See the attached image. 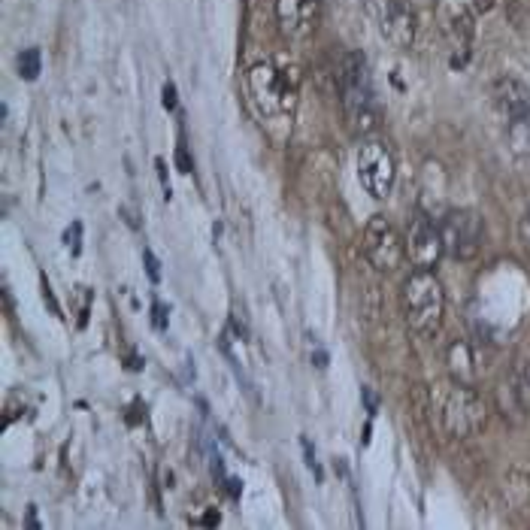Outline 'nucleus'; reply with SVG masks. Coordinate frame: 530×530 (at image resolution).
<instances>
[{"mask_svg": "<svg viewBox=\"0 0 530 530\" xmlns=\"http://www.w3.org/2000/svg\"><path fill=\"white\" fill-rule=\"evenodd\" d=\"M518 373H521L524 385L530 388V346H524V349H521V358H518Z\"/></svg>", "mask_w": 530, "mask_h": 530, "instance_id": "dca6fc26", "label": "nucleus"}, {"mask_svg": "<svg viewBox=\"0 0 530 530\" xmlns=\"http://www.w3.org/2000/svg\"><path fill=\"white\" fill-rule=\"evenodd\" d=\"M152 325H155V331H164L167 328V312H164V306L155 300L152 303Z\"/></svg>", "mask_w": 530, "mask_h": 530, "instance_id": "f3484780", "label": "nucleus"}, {"mask_svg": "<svg viewBox=\"0 0 530 530\" xmlns=\"http://www.w3.org/2000/svg\"><path fill=\"white\" fill-rule=\"evenodd\" d=\"M28 527H34V530L40 527V524H37V515H34V506H31V512H28Z\"/></svg>", "mask_w": 530, "mask_h": 530, "instance_id": "393cba45", "label": "nucleus"}, {"mask_svg": "<svg viewBox=\"0 0 530 530\" xmlns=\"http://www.w3.org/2000/svg\"><path fill=\"white\" fill-rule=\"evenodd\" d=\"M176 164H179V170H182V173H188V170H191V161H188L185 143H179V149H176Z\"/></svg>", "mask_w": 530, "mask_h": 530, "instance_id": "412c9836", "label": "nucleus"}, {"mask_svg": "<svg viewBox=\"0 0 530 530\" xmlns=\"http://www.w3.org/2000/svg\"><path fill=\"white\" fill-rule=\"evenodd\" d=\"M497 110L506 125V140L515 155H530V88L518 79H500L497 91Z\"/></svg>", "mask_w": 530, "mask_h": 530, "instance_id": "20e7f679", "label": "nucleus"}, {"mask_svg": "<svg viewBox=\"0 0 530 530\" xmlns=\"http://www.w3.org/2000/svg\"><path fill=\"white\" fill-rule=\"evenodd\" d=\"M370 10L379 22V34L397 46V49H409L415 40V19L412 13L400 4V0H370Z\"/></svg>", "mask_w": 530, "mask_h": 530, "instance_id": "9b49d317", "label": "nucleus"}, {"mask_svg": "<svg viewBox=\"0 0 530 530\" xmlns=\"http://www.w3.org/2000/svg\"><path fill=\"white\" fill-rule=\"evenodd\" d=\"M337 85H340V97L349 116V128L355 134H370L379 125V106L373 97V82H370L364 55L358 52L343 55L337 67Z\"/></svg>", "mask_w": 530, "mask_h": 530, "instance_id": "f03ea898", "label": "nucleus"}, {"mask_svg": "<svg viewBox=\"0 0 530 530\" xmlns=\"http://www.w3.org/2000/svg\"><path fill=\"white\" fill-rule=\"evenodd\" d=\"M43 300L49 303L52 315H61V306L55 303V294H52V285H49V279H46V276H43Z\"/></svg>", "mask_w": 530, "mask_h": 530, "instance_id": "6ab92c4d", "label": "nucleus"}, {"mask_svg": "<svg viewBox=\"0 0 530 530\" xmlns=\"http://www.w3.org/2000/svg\"><path fill=\"white\" fill-rule=\"evenodd\" d=\"M155 167H158V176H161V185H164V197H170V182H167V167H164V161L158 158Z\"/></svg>", "mask_w": 530, "mask_h": 530, "instance_id": "4be33fe9", "label": "nucleus"}, {"mask_svg": "<svg viewBox=\"0 0 530 530\" xmlns=\"http://www.w3.org/2000/svg\"><path fill=\"white\" fill-rule=\"evenodd\" d=\"M64 243H67V249H70L73 255H79V252H82V225H79V222H73V225L67 228Z\"/></svg>", "mask_w": 530, "mask_h": 530, "instance_id": "4468645a", "label": "nucleus"}, {"mask_svg": "<svg viewBox=\"0 0 530 530\" xmlns=\"http://www.w3.org/2000/svg\"><path fill=\"white\" fill-rule=\"evenodd\" d=\"M440 234H443L446 255H452L455 261H470L482 249L485 228L473 209H452L440 225Z\"/></svg>", "mask_w": 530, "mask_h": 530, "instance_id": "1a4fd4ad", "label": "nucleus"}, {"mask_svg": "<svg viewBox=\"0 0 530 530\" xmlns=\"http://www.w3.org/2000/svg\"><path fill=\"white\" fill-rule=\"evenodd\" d=\"M518 237H521V246L530 252V212H527V216L518 222Z\"/></svg>", "mask_w": 530, "mask_h": 530, "instance_id": "a211bd4d", "label": "nucleus"}, {"mask_svg": "<svg viewBox=\"0 0 530 530\" xmlns=\"http://www.w3.org/2000/svg\"><path fill=\"white\" fill-rule=\"evenodd\" d=\"M164 110H176V85L173 82L164 85Z\"/></svg>", "mask_w": 530, "mask_h": 530, "instance_id": "aec40b11", "label": "nucleus"}, {"mask_svg": "<svg viewBox=\"0 0 530 530\" xmlns=\"http://www.w3.org/2000/svg\"><path fill=\"white\" fill-rule=\"evenodd\" d=\"M249 91L261 113H288L297 97V76L294 70H279L264 61L249 70Z\"/></svg>", "mask_w": 530, "mask_h": 530, "instance_id": "39448f33", "label": "nucleus"}, {"mask_svg": "<svg viewBox=\"0 0 530 530\" xmlns=\"http://www.w3.org/2000/svg\"><path fill=\"white\" fill-rule=\"evenodd\" d=\"M437 412H440L443 431L449 437H458V440L476 437L485 428V418H488V409H485L482 397L473 388L461 385V382L440 391Z\"/></svg>", "mask_w": 530, "mask_h": 530, "instance_id": "7ed1b4c3", "label": "nucleus"}, {"mask_svg": "<svg viewBox=\"0 0 530 530\" xmlns=\"http://www.w3.org/2000/svg\"><path fill=\"white\" fill-rule=\"evenodd\" d=\"M364 255L379 273H394L406 258V240L385 216H373L364 228Z\"/></svg>", "mask_w": 530, "mask_h": 530, "instance_id": "6e6552de", "label": "nucleus"}, {"mask_svg": "<svg viewBox=\"0 0 530 530\" xmlns=\"http://www.w3.org/2000/svg\"><path fill=\"white\" fill-rule=\"evenodd\" d=\"M143 261H146V273H149V279L152 282H161V264H158V258L146 249L143 252Z\"/></svg>", "mask_w": 530, "mask_h": 530, "instance_id": "2eb2a0df", "label": "nucleus"}, {"mask_svg": "<svg viewBox=\"0 0 530 530\" xmlns=\"http://www.w3.org/2000/svg\"><path fill=\"white\" fill-rule=\"evenodd\" d=\"M203 524H219V512H206Z\"/></svg>", "mask_w": 530, "mask_h": 530, "instance_id": "b1692460", "label": "nucleus"}, {"mask_svg": "<svg viewBox=\"0 0 530 530\" xmlns=\"http://www.w3.org/2000/svg\"><path fill=\"white\" fill-rule=\"evenodd\" d=\"M403 300V315L406 325L418 337H434L443 325V312H446V294L434 270H412L403 282L400 291Z\"/></svg>", "mask_w": 530, "mask_h": 530, "instance_id": "f257e3e1", "label": "nucleus"}, {"mask_svg": "<svg viewBox=\"0 0 530 530\" xmlns=\"http://www.w3.org/2000/svg\"><path fill=\"white\" fill-rule=\"evenodd\" d=\"M406 255L418 270H434L440 258L446 255L440 228L434 225L431 216H424V212H415V219H412V228L406 237Z\"/></svg>", "mask_w": 530, "mask_h": 530, "instance_id": "9d476101", "label": "nucleus"}, {"mask_svg": "<svg viewBox=\"0 0 530 530\" xmlns=\"http://www.w3.org/2000/svg\"><path fill=\"white\" fill-rule=\"evenodd\" d=\"M394 155L382 140H364L358 146V179L364 191L376 200H385L394 188Z\"/></svg>", "mask_w": 530, "mask_h": 530, "instance_id": "0eeeda50", "label": "nucleus"}, {"mask_svg": "<svg viewBox=\"0 0 530 530\" xmlns=\"http://www.w3.org/2000/svg\"><path fill=\"white\" fill-rule=\"evenodd\" d=\"M19 73H22V79H28V82H34L37 76H40V49H25L22 55H19Z\"/></svg>", "mask_w": 530, "mask_h": 530, "instance_id": "ddd939ff", "label": "nucleus"}, {"mask_svg": "<svg viewBox=\"0 0 530 530\" xmlns=\"http://www.w3.org/2000/svg\"><path fill=\"white\" fill-rule=\"evenodd\" d=\"M276 13L282 28L294 37L315 28V0H276Z\"/></svg>", "mask_w": 530, "mask_h": 530, "instance_id": "f8f14e48", "label": "nucleus"}, {"mask_svg": "<svg viewBox=\"0 0 530 530\" xmlns=\"http://www.w3.org/2000/svg\"><path fill=\"white\" fill-rule=\"evenodd\" d=\"M437 16H440V28L449 40L452 55V67H464L470 58V43H473V31H476V7L473 0H437Z\"/></svg>", "mask_w": 530, "mask_h": 530, "instance_id": "423d86ee", "label": "nucleus"}, {"mask_svg": "<svg viewBox=\"0 0 530 530\" xmlns=\"http://www.w3.org/2000/svg\"><path fill=\"white\" fill-rule=\"evenodd\" d=\"M473 7H476V13H488L494 7V0H473Z\"/></svg>", "mask_w": 530, "mask_h": 530, "instance_id": "5701e85b", "label": "nucleus"}]
</instances>
